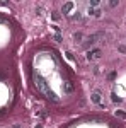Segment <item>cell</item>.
Segmentation results:
<instances>
[{
    "label": "cell",
    "mask_w": 126,
    "mask_h": 128,
    "mask_svg": "<svg viewBox=\"0 0 126 128\" xmlns=\"http://www.w3.org/2000/svg\"><path fill=\"white\" fill-rule=\"evenodd\" d=\"M38 87L41 90H44V92H49L48 89H46V80L43 79V77H39V75H38Z\"/></svg>",
    "instance_id": "6da1fadb"
},
{
    "label": "cell",
    "mask_w": 126,
    "mask_h": 128,
    "mask_svg": "<svg viewBox=\"0 0 126 128\" xmlns=\"http://www.w3.org/2000/svg\"><path fill=\"white\" fill-rule=\"evenodd\" d=\"M97 56H101V50H94V51H89V53H87V58L89 60L97 58Z\"/></svg>",
    "instance_id": "7a4b0ae2"
},
{
    "label": "cell",
    "mask_w": 126,
    "mask_h": 128,
    "mask_svg": "<svg viewBox=\"0 0 126 128\" xmlns=\"http://www.w3.org/2000/svg\"><path fill=\"white\" fill-rule=\"evenodd\" d=\"M72 9H73V4H72V2H67V4L63 5V14H68Z\"/></svg>",
    "instance_id": "3957f363"
},
{
    "label": "cell",
    "mask_w": 126,
    "mask_h": 128,
    "mask_svg": "<svg viewBox=\"0 0 126 128\" xmlns=\"http://www.w3.org/2000/svg\"><path fill=\"white\" fill-rule=\"evenodd\" d=\"M90 98H92V101H94L96 104H101V102H102V101H101V94H99V92H94Z\"/></svg>",
    "instance_id": "277c9868"
},
{
    "label": "cell",
    "mask_w": 126,
    "mask_h": 128,
    "mask_svg": "<svg viewBox=\"0 0 126 128\" xmlns=\"http://www.w3.org/2000/svg\"><path fill=\"white\" fill-rule=\"evenodd\" d=\"M73 90V84L72 82H65V92H72Z\"/></svg>",
    "instance_id": "5b68a950"
},
{
    "label": "cell",
    "mask_w": 126,
    "mask_h": 128,
    "mask_svg": "<svg viewBox=\"0 0 126 128\" xmlns=\"http://www.w3.org/2000/svg\"><path fill=\"white\" fill-rule=\"evenodd\" d=\"M111 96H113V101H114V102H121V99L118 98V96H116V94H114V92H113Z\"/></svg>",
    "instance_id": "8992f818"
},
{
    "label": "cell",
    "mask_w": 126,
    "mask_h": 128,
    "mask_svg": "<svg viewBox=\"0 0 126 128\" xmlns=\"http://www.w3.org/2000/svg\"><path fill=\"white\" fill-rule=\"evenodd\" d=\"M99 5V0H90V7H97Z\"/></svg>",
    "instance_id": "52a82bcc"
},
{
    "label": "cell",
    "mask_w": 126,
    "mask_h": 128,
    "mask_svg": "<svg viewBox=\"0 0 126 128\" xmlns=\"http://www.w3.org/2000/svg\"><path fill=\"white\" fill-rule=\"evenodd\" d=\"M0 79H3V75H2V74H0Z\"/></svg>",
    "instance_id": "ba28073f"
},
{
    "label": "cell",
    "mask_w": 126,
    "mask_h": 128,
    "mask_svg": "<svg viewBox=\"0 0 126 128\" xmlns=\"http://www.w3.org/2000/svg\"><path fill=\"white\" fill-rule=\"evenodd\" d=\"M14 128H19V126H14Z\"/></svg>",
    "instance_id": "9c48e42d"
}]
</instances>
